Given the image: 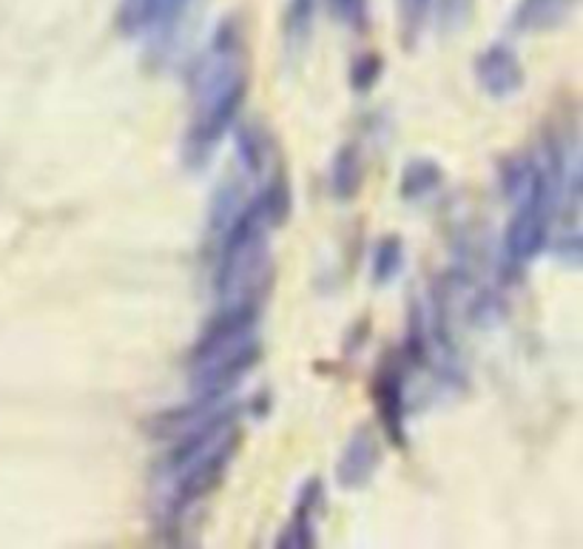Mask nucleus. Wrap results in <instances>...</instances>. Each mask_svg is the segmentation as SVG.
<instances>
[{"label":"nucleus","instance_id":"nucleus-1","mask_svg":"<svg viewBox=\"0 0 583 549\" xmlns=\"http://www.w3.org/2000/svg\"><path fill=\"white\" fill-rule=\"evenodd\" d=\"M291 214V186L285 174L268 183L222 226L214 288L222 304H262L271 291V234Z\"/></svg>","mask_w":583,"mask_h":549},{"label":"nucleus","instance_id":"nucleus-2","mask_svg":"<svg viewBox=\"0 0 583 549\" xmlns=\"http://www.w3.org/2000/svg\"><path fill=\"white\" fill-rule=\"evenodd\" d=\"M246 92V46L233 27L217 29L191 74V120L183 139V157L188 168L208 166L219 139L237 123Z\"/></svg>","mask_w":583,"mask_h":549},{"label":"nucleus","instance_id":"nucleus-3","mask_svg":"<svg viewBox=\"0 0 583 549\" xmlns=\"http://www.w3.org/2000/svg\"><path fill=\"white\" fill-rule=\"evenodd\" d=\"M237 404H226L194 431L183 433L163 464L168 481V516H186L202 498L217 490L237 458L242 431L237 424Z\"/></svg>","mask_w":583,"mask_h":549},{"label":"nucleus","instance_id":"nucleus-4","mask_svg":"<svg viewBox=\"0 0 583 549\" xmlns=\"http://www.w3.org/2000/svg\"><path fill=\"white\" fill-rule=\"evenodd\" d=\"M259 313L262 304H219L217 317L199 333L188 359L194 398H228L257 367L262 359Z\"/></svg>","mask_w":583,"mask_h":549},{"label":"nucleus","instance_id":"nucleus-5","mask_svg":"<svg viewBox=\"0 0 583 549\" xmlns=\"http://www.w3.org/2000/svg\"><path fill=\"white\" fill-rule=\"evenodd\" d=\"M476 83L487 97L510 100L524 92L527 74L518 54L504 43H496L476 58Z\"/></svg>","mask_w":583,"mask_h":549},{"label":"nucleus","instance_id":"nucleus-6","mask_svg":"<svg viewBox=\"0 0 583 549\" xmlns=\"http://www.w3.org/2000/svg\"><path fill=\"white\" fill-rule=\"evenodd\" d=\"M373 398H376L378 422L393 447H407V402H405V371L387 362L373 379Z\"/></svg>","mask_w":583,"mask_h":549},{"label":"nucleus","instance_id":"nucleus-7","mask_svg":"<svg viewBox=\"0 0 583 549\" xmlns=\"http://www.w3.org/2000/svg\"><path fill=\"white\" fill-rule=\"evenodd\" d=\"M325 507V487H322V478H308L296 493V504H293V512L288 518L285 530L279 532L277 547L282 549H308L316 547V521L319 512Z\"/></svg>","mask_w":583,"mask_h":549},{"label":"nucleus","instance_id":"nucleus-8","mask_svg":"<svg viewBox=\"0 0 583 549\" xmlns=\"http://www.w3.org/2000/svg\"><path fill=\"white\" fill-rule=\"evenodd\" d=\"M378 464H382L378 438L367 427H358L347 438L345 450H342L336 462V484L342 490H362V487L373 481Z\"/></svg>","mask_w":583,"mask_h":549},{"label":"nucleus","instance_id":"nucleus-9","mask_svg":"<svg viewBox=\"0 0 583 549\" xmlns=\"http://www.w3.org/2000/svg\"><path fill=\"white\" fill-rule=\"evenodd\" d=\"M362 177H365L362 152H358L356 143H345V146L333 154L331 163V179H327V186H331L333 199L351 203L358 194V188H362Z\"/></svg>","mask_w":583,"mask_h":549},{"label":"nucleus","instance_id":"nucleus-10","mask_svg":"<svg viewBox=\"0 0 583 549\" xmlns=\"http://www.w3.org/2000/svg\"><path fill=\"white\" fill-rule=\"evenodd\" d=\"M445 183V172L438 166L436 159L430 157H416L410 159L402 172V186L398 194L407 199V203H418V199H427L441 188Z\"/></svg>","mask_w":583,"mask_h":549},{"label":"nucleus","instance_id":"nucleus-11","mask_svg":"<svg viewBox=\"0 0 583 549\" xmlns=\"http://www.w3.org/2000/svg\"><path fill=\"white\" fill-rule=\"evenodd\" d=\"M572 9V0H524L516 14V29L521 32H546L561 27Z\"/></svg>","mask_w":583,"mask_h":549},{"label":"nucleus","instance_id":"nucleus-12","mask_svg":"<svg viewBox=\"0 0 583 549\" xmlns=\"http://www.w3.org/2000/svg\"><path fill=\"white\" fill-rule=\"evenodd\" d=\"M405 271V242L398 237H382L373 248L371 257V279L378 288L396 282Z\"/></svg>","mask_w":583,"mask_h":549},{"label":"nucleus","instance_id":"nucleus-13","mask_svg":"<svg viewBox=\"0 0 583 549\" xmlns=\"http://www.w3.org/2000/svg\"><path fill=\"white\" fill-rule=\"evenodd\" d=\"M382 72H385V60L378 54H362L351 66V89L356 94H367L378 83Z\"/></svg>","mask_w":583,"mask_h":549},{"label":"nucleus","instance_id":"nucleus-14","mask_svg":"<svg viewBox=\"0 0 583 549\" xmlns=\"http://www.w3.org/2000/svg\"><path fill=\"white\" fill-rule=\"evenodd\" d=\"M427 3H430V0H402V23H405L407 46L416 43L418 29H421V23H425Z\"/></svg>","mask_w":583,"mask_h":549},{"label":"nucleus","instance_id":"nucleus-15","mask_svg":"<svg viewBox=\"0 0 583 549\" xmlns=\"http://www.w3.org/2000/svg\"><path fill=\"white\" fill-rule=\"evenodd\" d=\"M333 9L347 27L358 29V32L367 27V0H333Z\"/></svg>","mask_w":583,"mask_h":549}]
</instances>
